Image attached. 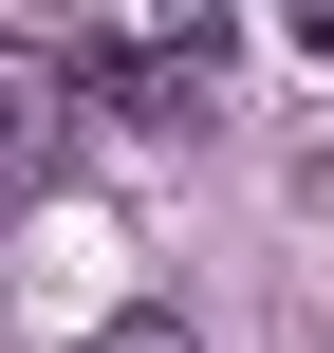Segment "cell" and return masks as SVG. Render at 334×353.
Instances as JSON below:
<instances>
[{
    "instance_id": "cell-1",
    "label": "cell",
    "mask_w": 334,
    "mask_h": 353,
    "mask_svg": "<svg viewBox=\"0 0 334 353\" xmlns=\"http://www.w3.org/2000/svg\"><path fill=\"white\" fill-rule=\"evenodd\" d=\"M74 130H93V56L74 37H0V223L74 168Z\"/></svg>"
},
{
    "instance_id": "cell-2",
    "label": "cell",
    "mask_w": 334,
    "mask_h": 353,
    "mask_svg": "<svg viewBox=\"0 0 334 353\" xmlns=\"http://www.w3.org/2000/svg\"><path fill=\"white\" fill-rule=\"evenodd\" d=\"M93 353H205V335H186V316L149 298V316H112V335H93Z\"/></svg>"
},
{
    "instance_id": "cell-3",
    "label": "cell",
    "mask_w": 334,
    "mask_h": 353,
    "mask_svg": "<svg viewBox=\"0 0 334 353\" xmlns=\"http://www.w3.org/2000/svg\"><path fill=\"white\" fill-rule=\"evenodd\" d=\"M279 19H298V37H316V56H334V0H279Z\"/></svg>"
}]
</instances>
